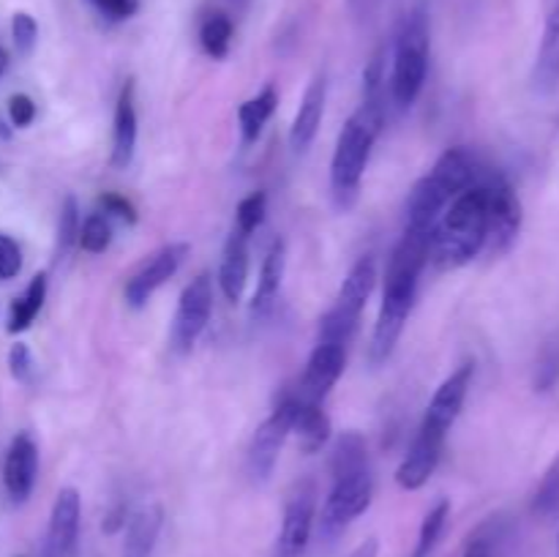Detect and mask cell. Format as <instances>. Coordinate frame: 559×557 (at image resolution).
<instances>
[{"label":"cell","mask_w":559,"mask_h":557,"mask_svg":"<svg viewBox=\"0 0 559 557\" xmlns=\"http://www.w3.org/2000/svg\"><path fill=\"white\" fill-rule=\"evenodd\" d=\"M388 96L364 98L358 112L344 123L338 131L336 151L331 162V194L342 213L353 211L360 194V180H364L366 164H369L371 147L385 126Z\"/></svg>","instance_id":"cell-1"},{"label":"cell","mask_w":559,"mask_h":557,"mask_svg":"<svg viewBox=\"0 0 559 557\" xmlns=\"http://www.w3.org/2000/svg\"><path fill=\"white\" fill-rule=\"evenodd\" d=\"M489 240V189L475 183L442 211L431 235V260L440 268H462L484 251Z\"/></svg>","instance_id":"cell-2"},{"label":"cell","mask_w":559,"mask_h":557,"mask_svg":"<svg viewBox=\"0 0 559 557\" xmlns=\"http://www.w3.org/2000/svg\"><path fill=\"white\" fill-rule=\"evenodd\" d=\"M475 178H478V164H475L473 153L464 151V147H448L437 158L431 173H426L409 191L407 227L435 229L451 200H456L464 189L478 183Z\"/></svg>","instance_id":"cell-3"},{"label":"cell","mask_w":559,"mask_h":557,"mask_svg":"<svg viewBox=\"0 0 559 557\" xmlns=\"http://www.w3.org/2000/svg\"><path fill=\"white\" fill-rule=\"evenodd\" d=\"M426 76H429V16L424 9H415L402 25L393 49V69L388 80L391 102L399 109L413 107L424 91Z\"/></svg>","instance_id":"cell-4"},{"label":"cell","mask_w":559,"mask_h":557,"mask_svg":"<svg viewBox=\"0 0 559 557\" xmlns=\"http://www.w3.org/2000/svg\"><path fill=\"white\" fill-rule=\"evenodd\" d=\"M374 284H377L374 254L360 257V260L349 268L347 276H344L333 306L322 315L320 339H317V342L342 344V347H347V344L353 342L355 331H358L360 315H364L366 304H369L371 293H374Z\"/></svg>","instance_id":"cell-5"},{"label":"cell","mask_w":559,"mask_h":557,"mask_svg":"<svg viewBox=\"0 0 559 557\" xmlns=\"http://www.w3.org/2000/svg\"><path fill=\"white\" fill-rule=\"evenodd\" d=\"M420 273L413 271H393L385 268V287H382V306L377 315L374 333H371L369 358L371 364L380 366L396 349L399 339H402L407 317L415 306V295H418Z\"/></svg>","instance_id":"cell-6"},{"label":"cell","mask_w":559,"mask_h":557,"mask_svg":"<svg viewBox=\"0 0 559 557\" xmlns=\"http://www.w3.org/2000/svg\"><path fill=\"white\" fill-rule=\"evenodd\" d=\"M371 497H374V481H371L369 470L333 481V489L325 497L320 513V533L325 538H336L355 519L369 511Z\"/></svg>","instance_id":"cell-7"},{"label":"cell","mask_w":559,"mask_h":557,"mask_svg":"<svg viewBox=\"0 0 559 557\" xmlns=\"http://www.w3.org/2000/svg\"><path fill=\"white\" fill-rule=\"evenodd\" d=\"M213 315V278L211 273H197L189 284L183 287L178 300V309H175L173 320V333H169V342H173L175 353L186 355L194 349L197 339L202 336V331L207 328Z\"/></svg>","instance_id":"cell-8"},{"label":"cell","mask_w":559,"mask_h":557,"mask_svg":"<svg viewBox=\"0 0 559 557\" xmlns=\"http://www.w3.org/2000/svg\"><path fill=\"white\" fill-rule=\"evenodd\" d=\"M293 415H295V393L284 396L276 404L271 415L257 426L254 437L249 442V475L257 484H265L267 478L276 470L278 457H282V448L287 442V437L293 435Z\"/></svg>","instance_id":"cell-9"},{"label":"cell","mask_w":559,"mask_h":557,"mask_svg":"<svg viewBox=\"0 0 559 557\" xmlns=\"http://www.w3.org/2000/svg\"><path fill=\"white\" fill-rule=\"evenodd\" d=\"M189 257V244H167L158 251H153L129 278H126L123 298L131 309H142L147 306V300L153 298L158 287L169 282L175 273L180 271V265Z\"/></svg>","instance_id":"cell-10"},{"label":"cell","mask_w":559,"mask_h":557,"mask_svg":"<svg viewBox=\"0 0 559 557\" xmlns=\"http://www.w3.org/2000/svg\"><path fill=\"white\" fill-rule=\"evenodd\" d=\"M486 189H489V240L486 244L491 246L495 254H502L516 244L519 233H522L524 208L516 189L506 178L489 180Z\"/></svg>","instance_id":"cell-11"},{"label":"cell","mask_w":559,"mask_h":557,"mask_svg":"<svg viewBox=\"0 0 559 557\" xmlns=\"http://www.w3.org/2000/svg\"><path fill=\"white\" fill-rule=\"evenodd\" d=\"M473 377H475V364L467 360V364L459 366L456 371L442 380V386L437 388L435 396H431L429 410H426V418H424V429L437 431V435L448 437L451 426L456 424V418L462 415L464 402H467V393L469 386H473Z\"/></svg>","instance_id":"cell-12"},{"label":"cell","mask_w":559,"mask_h":557,"mask_svg":"<svg viewBox=\"0 0 559 557\" xmlns=\"http://www.w3.org/2000/svg\"><path fill=\"white\" fill-rule=\"evenodd\" d=\"M80 519H82V497L74 486H63L55 495L52 513H49L47 544L44 557H76L80 544Z\"/></svg>","instance_id":"cell-13"},{"label":"cell","mask_w":559,"mask_h":557,"mask_svg":"<svg viewBox=\"0 0 559 557\" xmlns=\"http://www.w3.org/2000/svg\"><path fill=\"white\" fill-rule=\"evenodd\" d=\"M317 519V497L311 489L295 491L284 506L282 530L276 538V557H304L314 533Z\"/></svg>","instance_id":"cell-14"},{"label":"cell","mask_w":559,"mask_h":557,"mask_svg":"<svg viewBox=\"0 0 559 557\" xmlns=\"http://www.w3.org/2000/svg\"><path fill=\"white\" fill-rule=\"evenodd\" d=\"M344 366H347V347L317 342V347L309 355V364H306L298 396L309 399V402H325L333 386L342 380Z\"/></svg>","instance_id":"cell-15"},{"label":"cell","mask_w":559,"mask_h":557,"mask_svg":"<svg viewBox=\"0 0 559 557\" xmlns=\"http://www.w3.org/2000/svg\"><path fill=\"white\" fill-rule=\"evenodd\" d=\"M442 448H445V437L420 426L418 437H415V442L409 446V453L396 467V484L402 486L404 491L424 489V486L429 484L431 475H435L437 464H440Z\"/></svg>","instance_id":"cell-16"},{"label":"cell","mask_w":559,"mask_h":557,"mask_svg":"<svg viewBox=\"0 0 559 557\" xmlns=\"http://www.w3.org/2000/svg\"><path fill=\"white\" fill-rule=\"evenodd\" d=\"M36 473H38V448L33 442V437L27 431L11 440L9 451H5L3 462V486L9 491L11 502H25L33 495V486H36Z\"/></svg>","instance_id":"cell-17"},{"label":"cell","mask_w":559,"mask_h":557,"mask_svg":"<svg viewBox=\"0 0 559 557\" xmlns=\"http://www.w3.org/2000/svg\"><path fill=\"white\" fill-rule=\"evenodd\" d=\"M325 102H328V80L325 74H314V80L306 87L304 98H300V107L295 112L293 129H289V145L295 153H306L311 147V142L317 140V131L322 126V115H325Z\"/></svg>","instance_id":"cell-18"},{"label":"cell","mask_w":559,"mask_h":557,"mask_svg":"<svg viewBox=\"0 0 559 557\" xmlns=\"http://www.w3.org/2000/svg\"><path fill=\"white\" fill-rule=\"evenodd\" d=\"M136 85L134 80H126L115 102L112 118V167L126 169L134 162L136 151Z\"/></svg>","instance_id":"cell-19"},{"label":"cell","mask_w":559,"mask_h":557,"mask_svg":"<svg viewBox=\"0 0 559 557\" xmlns=\"http://www.w3.org/2000/svg\"><path fill=\"white\" fill-rule=\"evenodd\" d=\"M249 284V238L238 229L227 238L222 251V265H218V287L229 304H238Z\"/></svg>","instance_id":"cell-20"},{"label":"cell","mask_w":559,"mask_h":557,"mask_svg":"<svg viewBox=\"0 0 559 557\" xmlns=\"http://www.w3.org/2000/svg\"><path fill=\"white\" fill-rule=\"evenodd\" d=\"M164 524V508L158 502H147L131 511L123 528V557H153Z\"/></svg>","instance_id":"cell-21"},{"label":"cell","mask_w":559,"mask_h":557,"mask_svg":"<svg viewBox=\"0 0 559 557\" xmlns=\"http://www.w3.org/2000/svg\"><path fill=\"white\" fill-rule=\"evenodd\" d=\"M284 273H287V244L282 238L273 240L267 249L265 260L260 268V282H257V293L251 298V315L265 317L267 311L276 306L278 295H282Z\"/></svg>","instance_id":"cell-22"},{"label":"cell","mask_w":559,"mask_h":557,"mask_svg":"<svg viewBox=\"0 0 559 557\" xmlns=\"http://www.w3.org/2000/svg\"><path fill=\"white\" fill-rule=\"evenodd\" d=\"M293 431L298 435L300 448L306 453H317L328 446L331 440V418L322 410V402H309V399L295 393V415H293Z\"/></svg>","instance_id":"cell-23"},{"label":"cell","mask_w":559,"mask_h":557,"mask_svg":"<svg viewBox=\"0 0 559 557\" xmlns=\"http://www.w3.org/2000/svg\"><path fill=\"white\" fill-rule=\"evenodd\" d=\"M533 85L538 93H555L559 87V5L546 16L544 36H540L538 58L533 69Z\"/></svg>","instance_id":"cell-24"},{"label":"cell","mask_w":559,"mask_h":557,"mask_svg":"<svg viewBox=\"0 0 559 557\" xmlns=\"http://www.w3.org/2000/svg\"><path fill=\"white\" fill-rule=\"evenodd\" d=\"M278 107V91L273 85L262 87L257 96L246 98L238 107V123H240V137H243L246 145L260 140L262 129L267 126V120L273 118Z\"/></svg>","instance_id":"cell-25"},{"label":"cell","mask_w":559,"mask_h":557,"mask_svg":"<svg viewBox=\"0 0 559 557\" xmlns=\"http://www.w3.org/2000/svg\"><path fill=\"white\" fill-rule=\"evenodd\" d=\"M369 470V451H366V440L360 431H344L331 451V473L333 481L347 478V475L364 473Z\"/></svg>","instance_id":"cell-26"},{"label":"cell","mask_w":559,"mask_h":557,"mask_svg":"<svg viewBox=\"0 0 559 557\" xmlns=\"http://www.w3.org/2000/svg\"><path fill=\"white\" fill-rule=\"evenodd\" d=\"M44 300H47V273H36L31 278V284L25 287V293L20 298L11 300V311H9V325L5 331L9 333H22L33 325L36 315L41 311Z\"/></svg>","instance_id":"cell-27"},{"label":"cell","mask_w":559,"mask_h":557,"mask_svg":"<svg viewBox=\"0 0 559 557\" xmlns=\"http://www.w3.org/2000/svg\"><path fill=\"white\" fill-rule=\"evenodd\" d=\"M448 517H451V502L448 500H437L435 506L429 508V513L420 522V533H418V544H415L413 557H431V552L437 549L442 538V530H445Z\"/></svg>","instance_id":"cell-28"},{"label":"cell","mask_w":559,"mask_h":557,"mask_svg":"<svg viewBox=\"0 0 559 557\" xmlns=\"http://www.w3.org/2000/svg\"><path fill=\"white\" fill-rule=\"evenodd\" d=\"M200 44L205 55L213 60L227 58L229 44H233V22L227 14H211L200 27Z\"/></svg>","instance_id":"cell-29"},{"label":"cell","mask_w":559,"mask_h":557,"mask_svg":"<svg viewBox=\"0 0 559 557\" xmlns=\"http://www.w3.org/2000/svg\"><path fill=\"white\" fill-rule=\"evenodd\" d=\"M80 205H76L74 197H66L63 205H60L58 216V235H55V257H69V251L74 249L76 240H80Z\"/></svg>","instance_id":"cell-30"},{"label":"cell","mask_w":559,"mask_h":557,"mask_svg":"<svg viewBox=\"0 0 559 557\" xmlns=\"http://www.w3.org/2000/svg\"><path fill=\"white\" fill-rule=\"evenodd\" d=\"M109 244H112V222H109V216H104V213H91V216L82 222L76 246H80L82 251H87V254H102V251L109 249Z\"/></svg>","instance_id":"cell-31"},{"label":"cell","mask_w":559,"mask_h":557,"mask_svg":"<svg viewBox=\"0 0 559 557\" xmlns=\"http://www.w3.org/2000/svg\"><path fill=\"white\" fill-rule=\"evenodd\" d=\"M265 213H267V197L265 191H251L249 197L238 202V211H235V224H238V233H243L249 238L254 229L262 227L265 222Z\"/></svg>","instance_id":"cell-32"},{"label":"cell","mask_w":559,"mask_h":557,"mask_svg":"<svg viewBox=\"0 0 559 557\" xmlns=\"http://www.w3.org/2000/svg\"><path fill=\"white\" fill-rule=\"evenodd\" d=\"M533 511L538 517H551V513L559 511V457L546 470L544 478H540L538 491L533 497Z\"/></svg>","instance_id":"cell-33"},{"label":"cell","mask_w":559,"mask_h":557,"mask_svg":"<svg viewBox=\"0 0 559 557\" xmlns=\"http://www.w3.org/2000/svg\"><path fill=\"white\" fill-rule=\"evenodd\" d=\"M388 96V49L380 47L364 69V98Z\"/></svg>","instance_id":"cell-34"},{"label":"cell","mask_w":559,"mask_h":557,"mask_svg":"<svg viewBox=\"0 0 559 557\" xmlns=\"http://www.w3.org/2000/svg\"><path fill=\"white\" fill-rule=\"evenodd\" d=\"M11 36H14V47L20 55H31L38 42V25L27 11H16L11 20Z\"/></svg>","instance_id":"cell-35"},{"label":"cell","mask_w":559,"mask_h":557,"mask_svg":"<svg viewBox=\"0 0 559 557\" xmlns=\"http://www.w3.org/2000/svg\"><path fill=\"white\" fill-rule=\"evenodd\" d=\"M98 205H102L104 216L120 218V222L126 224H136V218H140L134 202L126 200V197L118 194V191H104V194L98 197Z\"/></svg>","instance_id":"cell-36"},{"label":"cell","mask_w":559,"mask_h":557,"mask_svg":"<svg viewBox=\"0 0 559 557\" xmlns=\"http://www.w3.org/2000/svg\"><path fill=\"white\" fill-rule=\"evenodd\" d=\"M22 271V251L14 238L0 235V282H9Z\"/></svg>","instance_id":"cell-37"},{"label":"cell","mask_w":559,"mask_h":557,"mask_svg":"<svg viewBox=\"0 0 559 557\" xmlns=\"http://www.w3.org/2000/svg\"><path fill=\"white\" fill-rule=\"evenodd\" d=\"M9 120L14 129H27L36 120V102L27 93H14L9 98Z\"/></svg>","instance_id":"cell-38"},{"label":"cell","mask_w":559,"mask_h":557,"mask_svg":"<svg viewBox=\"0 0 559 557\" xmlns=\"http://www.w3.org/2000/svg\"><path fill=\"white\" fill-rule=\"evenodd\" d=\"M9 369H11V377H14L16 382H27L33 375V353L31 347H27L25 342H16L11 344L9 349Z\"/></svg>","instance_id":"cell-39"},{"label":"cell","mask_w":559,"mask_h":557,"mask_svg":"<svg viewBox=\"0 0 559 557\" xmlns=\"http://www.w3.org/2000/svg\"><path fill=\"white\" fill-rule=\"evenodd\" d=\"M91 3L96 5L98 14H104L112 22L131 20L140 11V0H91Z\"/></svg>","instance_id":"cell-40"},{"label":"cell","mask_w":559,"mask_h":557,"mask_svg":"<svg viewBox=\"0 0 559 557\" xmlns=\"http://www.w3.org/2000/svg\"><path fill=\"white\" fill-rule=\"evenodd\" d=\"M129 517H131L129 506H126V502H115V506L109 508L107 517H104L102 530H104V533H107V535L118 533V530L126 528V522H129Z\"/></svg>","instance_id":"cell-41"},{"label":"cell","mask_w":559,"mask_h":557,"mask_svg":"<svg viewBox=\"0 0 559 557\" xmlns=\"http://www.w3.org/2000/svg\"><path fill=\"white\" fill-rule=\"evenodd\" d=\"M462 557H495V544H491L489 535L475 533L473 538L467 541V546H464Z\"/></svg>","instance_id":"cell-42"},{"label":"cell","mask_w":559,"mask_h":557,"mask_svg":"<svg viewBox=\"0 0 559 557\" xmlns=\"http://www.w3.org/2000/svg\"><path fill=\"white\" fill-rule=\"evenodd\" d=\"M377 555H380V541H377L374 535L366 541H360V544L349 552V557H377Z\"/></svg>","instance_id":"cell-43"},{"label":"cell","mask_w":559,"mask_h":557,"mask_svg":"<svg viewBox=\"0 0 559 557\" xmlns=\"http://www.w3.org/2000/svg\"><path fill=\"white\" fill-rule=\"evenodd\" d=\"M5 69H9V55H5V49L0 47V76H3Z\"/></svg>","instance_id":"cell-44"},{"label":"cell","mask_w":559,"mask_h":557,"mask_svg":"<svg viewBox=\"0 0 559 557\" xmlns=\"http://www.w3.org/2000/svg\"><path fill=\"white\" fill-rule=\"evenodd\" d=\"M11 137V129L5 123H0V140H9Z\"/></svg>","instance_id":"cell-45"},{"label":"cell","mask_w":559,"mask_h":557,"mask_svg":"<svg viewBox=\"0 0 559 557\" xmlns=\"http://www.w3.org/2000/svg\"><path fill=\"white\" fill-rule=\"evenodd\" d=\"M349 3H353V5H355V9H358V5H360V3H364V0H349Z\"/></svg>","instance_id":"cell-46"},{"label":"cell","mask_w":559,"mask_h":557,"mask_svg":"<svg viewBox=\"0 0 559 557\" xmlns=\"http://www.w3.org/2000/svg\"><path fill=\"white\" fill-rule=\"evenodd\" d=\"M557 552H559V541H557Z\"/></svg>","instance_id":"cell-47"}]
</instances>
